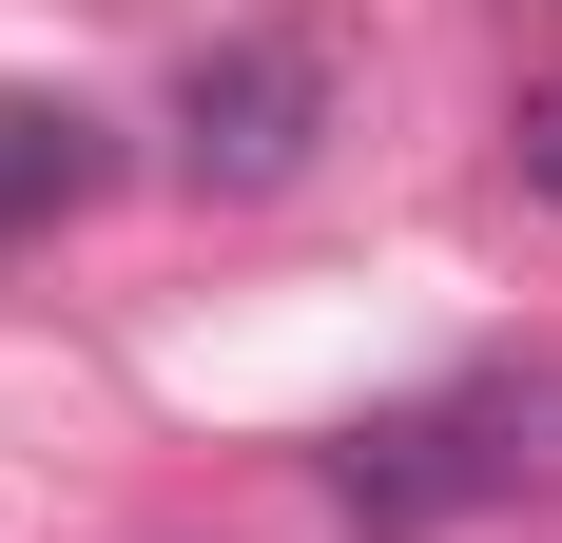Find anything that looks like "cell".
I'll return each instance as SVG.
<instances>
[{
    "label": "cell",
    "instance_id": "1",
    "mask_svg": "<svg viewBox=\"0 0 562 543\" xmlns=\"http://www.w3.org/2000/svg\"><path fill=\"white\" fill-rule=\"evenodd\" d=\"M330 136V40H214L175 78V175L194 195H291Z\"/></svg>",
    "mask_w": 562,
    "mask_h": 543
},
{
    "label": "cell",
    "instance_id": "2",
    "mask_svg": "<svg viewBox=\"0 0 562 543\" xmlns=\"http://www.w3.org/2000/svg\"><path fill=\"white\" fill-rule=\"evenodd\" d=\"M98 175H116V136L78 98H0V233H58Z\"/></svg>",
    "mask_w": 562,
    "mask_h": 543
},
{
    "label": "cell",
    "instance_id": "3",
    "mask_svg": "<svg viewBox=\"0 0 562 543\" xmlns=\"http://www.w3.org/2000/svg\"><path fill=\"white\" fill-rule=\"evenodd\" d=\"M524 195H543V214H562V78H543V98H524Z\"/></svg>",
    "mask_w": 562,
    "mask_h": 543
}]
</instances>
